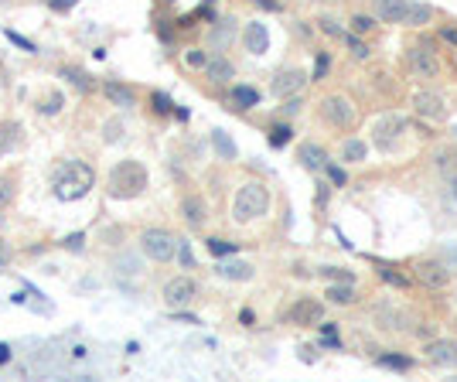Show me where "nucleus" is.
I'll list each match as a JSON object with an SVG mask.
<instances>
[{
	"label": "nucleus",
	"instance_id": "52",
	"mask_svg": "<svg viewBox=\"0 0 457 382\" xmlns=\"http://www.w3.org/2000/svg\"><path fill=\"white\" fill-rule=\"evenodd\" d=\"M454 328H457V314H454Z\"/></svg>",
	"mask_w": 457,
	"mask_h": 382
},
{
	"label": "nucleus",
	"instance_id": "46",
	"mask_svg": "<svg viewBox=\"0 0 457 382\" xmlns=\"http://www.w3.org/2000/svg\"><path fill=\"white\" fill-rule=\"evenodd\" d=\"M116 137H123V123L109 120V123H106V140H116Z\"/></svg>",
	"mask_w": 457,
	"mask_h": 382
},
{
	"label": "nucleus",
	"instance_id": "1",
	"mask_svg": "<svg viewBox=\"0 0 457 382\" xmlns=\"http://www.w3.org/2000/svg\"><path fill=\"white\" fill-rule=\"evenodd\" d=\"M144 188H147V168L140 161H120L106 178L109 198H137Z\"/></svg>",
	"mask_w": 457,
	"mask_h": 382
},
{
	"label": "nucleus",
	"instance_id": "44",
	"mask_svg": "<svg viewBox=\"0 0 457 382\" xmlns=\"http://www.w3.org/2000/svg\"><path fill=\"white\" fill-rule=\"evenodd\" d=\"M48 7L55 11V14H65V11L76 7V0H48Z\"/></svg>",
	"mask_w": 457,
	"mask_h": 382
},
{
	"label": "nucleus",
	"instance_id": "6",
	"mask_svg": "<svg viewBox=\"0 0 457 382\" xmlns=\"http://www.w3.org/2000/svg\"><path fill=\"white\" fill-rule=\"evenodd\" d=\"M407 62H409V72L416 79H437L440 72V62H437V51H433V41H416L413 48L407 51Z\"/></svg>",
	"mask_w": 457,
	"mask_h": 382
},
{
	"label": "nucleus",
	"instance_id": "26",
	"mask_svg": "<svg viewBox=\"0 0 457 382\" xmlns=\"http://www.w3.org/2000/svg\"><path fill=\"white\" fill-rule=\"evenodd\" d=\"M325 297H328L331 304H352V301H355V290H352V283H334V287H328V294H325Z\"/></svg>",
	"mask_w": 457,
	"mask_h": 382
},
{
	"label": "nucleus",
	"instance_id": "19",
	"mask_svg": "<svg viewBox=\"0 0 457 382\" xmlns=\"http://www.w3.org/2000/svg\"><path fill=\"white\" fill-rule=\"evenodd\" d=\"M205 76L212 79V82H228V79L236 76V69L228 65V58L215 55V58H208V65H205Z\"/></svg>",
	"mask_w": 457,
	"mask_h": 382
},
{
	"label": "nucleus",
	"instance_id": "40",
	"mask_svg": "<svg viewBox=\"0 0 457 382\" xmlns=\"http://www.w3.org/2000/svg\"><path fill=\"white\" fill-rule=\"evenodd\" d=\"M232 34H236L232 21H222V27L215 31V45H226V41H232Z\"/></svg>",
	"mask_w": 457,
	"mask_h": 382
},
{
	"label": "nucleus",
	"instance_id": "29",
	"mask_svg": "<svg viewBox=\"0 0 457 382\" xmlns=\"http://www.w3.org/2000/svg\"><path fill=\"white\" fill-rule=\"evenodd\" d=\"M62 79H69L79 93H89V89H93V82L86 79V72H79V69H72V65H69V69H62Z\"/></svg>",
	"mask_w": 457,
	"mask_h": 382
},
{
	"label": "nucleus",
	"instance_id": "48",
	"mask_svg": "<svg viewBox=\"0 0 457 382\" xmlns=\"http://www.w3.org/2000/svg\"><path fill=\"white\" fill-rule=\"evenodd\" d=\"M41 109H45V113H48V116H55V113H58V109H62V96H58V93H55V96H51V100L45 102V106H41Z\"/></svg>",
	"mask_w": 457,
	"mask_h": 382
},
{
	"label": "nucleus",
	"instance_id": "51",
	"mask_svg": "<svg viewBox=\"0 0 457 382\" xmlns=\"http://www.w3.org/2000/svg\"><path fill=\"white\" fill-rule=\"evenodd\" d=\"M7 358H11V348H7V345H0V362H7Z\"/></svg>",
	"mask_w": 457,
	"mask_h": 382
},
{
	"label": "nucleus",
	"instance_id": "9",
	"mask_svg": "<svg viewBox=\"0 0 457 382\" xmlns=\"http://www.w3.org/2000/svg\"><path fill=\"white\" fill-rule=\"evenodd\" d=\"M198 297V283L191 277H175V280L164 283V304L168 307H184Z\"/></svg>",
	"mask_w": 457,
	"mask_h": 382
},
{
	"label": "nucleus",
	"instance_id": "2",
	"mask_svg": "<svg viewBox=\"0 0 457 382\" xmlns=\"http://www.w3.org/2000/svg\"><path fill=\"white\" fill-rule=\"evenodd\" d=\"M270 212V191H266V184H259V181H250V184H243L239 191H236V202H232V219L236 222H253V219H263Z\"/></svg>",
	"mask_w": 457,
	"mask_h": 382
},
{
	"label": "nucleus",
	"instance_id": "21",
	"mask_svg": "<svg viewBox=\"0 0 457 382\" xmlns=\"http://www.w3.org/2000/svg\"><path fill=\"white\" fill-rule=\"evenodd\" d=\"M219 277L226 280H253V266L250 263H219Z\"/></svg>",
	"mask_w": 457,
	"mask_h": 382
},
{
	"label": "nucleus",
	"instance_id": "18",
	"mask_svg": "<svg viewBox=\"0 0 457 382\" xmlns=\"http://www.w3.org/2000/svg\"><path fill=\"white\" fill-rule=\"evenodd\" d=\"M376 318L382 321V328H389V332H409L407 314H403V311H393V307H376Z\"/></svg>",
	"mask_w": 457,
	"mask_h": 382
},
{
	"label": "nucleus",
	"instance_id": "41",
	"mask_svg": "<svg viewBox=\"0 0 457 382\" xmlns=\"http://www.w3.org/2000/svg\"><path fill=\"white\" fill-rule=\"evenodd\" d=\"M151 100H154V109H157V113H171V109H175V102L168 100L164 93H154Z\"/></svg>",
	"mask_w": 457,
	"mask_h": 382
},
{
	"label": "nucleus",
	"instance_id": "50",
	"mask_svg": "<svg viewBox=\"0 0 457 382\" xmlns=\"http://www.w3.org/2000/svg\"><path fill=\"white\" fill-rule=\"evenodd\" d=\"M7 38H11L14 45H21V48H25V51H34V45H31L27 38H21V34H14V31H7Z\"/></svg>",
	"mask_w": 457,
	"mask_h": 382
},
{
	"label": "nucleus",
	"instance_id": "27",
	"mask_svg": "<svg viewBox=\"0 0 457 382\" xmlns=\"http://www.w3.org/2000/svg\"><path fill=\"white\" fill-rule=\"evenodd\" d=\"M212 144H215L219 157H226V161H232V157H236V144L226 137V130H215V133H212Z\"/></svg>",
	"mask_w": 457,
	"mask_h": 382
},
{
	"label": "nucleus",
	"instance_id": "11",
	"mask_svg": "<svg viewBox=\"0 0 457 382\" xmlns=\"http://www.w3.org/2000/svg\"><path fill=\"white\" fill-rule=\"evenodd\" d=\"M427 362L437 369H457V341L454 338H437L427 345Z\"/></svg>",
	"mask_w": 457,
	"mask_h": 382
},
{
	"label": "nucleus",
	"instance_id": "23",
	"mask_svg": "<svg viewBox=\"0 0 457 382\" xmlns=\"http://www.w3.org/2000/svg\"><path fill=\"white\" fill-rule=\"evenodd\" d=\"M256 102H259V93H256L253 86H236L232 89V106L236 109H253Z\"/></svg>",
	"mask_w": 457,
	"mask_h": 382
},
{
	"label": "nucleus",
	"instance_id": "47",
	"mask_svg": "<svg viewBox=\"0 0 457 382\" xmlns=\"http://www.w3.org/2000/svg\"><path fill=\"white\" fill-rule=\"evenodd\" d=\"M444 263H447V266H451V270L457 273V243H454V246H447V250H444Z\"/></svg>",
	"mask_w": 457,
	"mask_h": 382
},
{
	"label": "nucleus",
	"instance_id": "28",
	"mask_svg": "<svg viewBox=\"0 0 457 382\" xmlns=\"http://www.w3.org/2000/svg\"><path fill=\"white\" fill-rule=\"evenodd\" d=\"M365 154H369V147L362 140H345L341 144V157L345 161H365Z\"/></svg>",
	"mask_w": 457,
	"mask_h": 382
},
{
	"label": "nucleus",
	"instance_id": "24",
	"mask_svg": "<svg viewBox=\"0 0 457 382\" xmlns=\"http://www.w3.org/2000/svg\"><path fill=\"white\" fill-rule=\"evenodd\" d=\"M437 168H440V175L447 181L457 178V151H451V147H444V151L437 154Z\"/></svg>",
	"mask_w": 457,
	"mask_h": 382
},
{
	"label": "nucleus",
	"instance_id": "34",
	"mask_svg": "<svg viewBox=\"0 0 457 382\" xmlns=\"http://www.w3.org/2000/svg\"><path fill=\"white\" fill-rule=\"evenodd\" d=\"M184 62H188L191 69H205V65H208V55H205L202 48H188L184 51Z\"/></svg>",
	"mask_w": 457,
	"mask_h": 382
},
{
	"label": "nucleus",
	"instance_id": "7",
	"mask_svg": "<svg viewBox=\"0 0 457 382\" xmlns=\"http://www.w3.org/2000/svg\"><path fill=\"white\" fill-rule=\"evenodd\" d=\"M413 277L427 290H444L451 283V266L447 263H433V259H420V263H413Z\"/></svg>",
	"mask_w": 457,
	"mask_h": 382
},
{
	"label": "nucleus",
	"instance_id": "32",
	"mask_svg": "<svg viewBox=\"0 0 457 382\" xmlns=\"http://www.w3.org/2000/svg\"><path fill=\"white\" fill-rule=\"evenodd\" d=\"M379 273H382V280H386V283H393V287H400V290H407V287H409L407 277H403V273H396L393 266H382Z\"/></svg>",
	"mask_w": 457,
	"mask_h": 382
},
{
	"label": "nucleus",
	"instance_id": "12",
	"mask_svg": "<svg viewBox=\"0 0 457 382\" xmlns=\"http://www.w3.org/2000/svg\"><path fill=\"white\" fill-rule=\"evenodd\" d=\"M304 86H307V76L301 72V69H280L277 76H273V93H277L280 100L297 96Z\"/></svg>",
	"mask_w": 457,
	"mask_h": 382
},
{
	"label": "nucleus",
	"instance_id": "13",
	"mask_svg": "<svg viewBox=\"0 0 457 382\" xmlns=\"http://www.w3.org/2000/svg\"><path fill=\"white\" fill-rule=\"evenodd\" d=\"M243 45H246L250 55H263V51L270 48V31H266V25H259V21L246 25V31H243Z\"/></svg>",
	"mask_w": 457,
	"mask_h": 382
},
{
	"label": "nucleus",
	"instance_id": "16",
	"mask_svg": "<svg viewBox=\"0 0 457 382\" xmlns=\"http://www.w3.org/2000/svg\"><path fill=\"white\" fill-rule=\"evenodd\" d=\"M102 93H106V100L113 102V106H123V109H133V106H137L133 89H130V86H123V82H116V79H109V82L102 86Z\"/></svg>",
	"mask_w": 457,
	"mask_h": 382
},
{
	"label": "nucleus",
	"instance_id": "3",
	"mask_svg": "<svg viewBox=\"0 0 457 382\" xmlns=\"http://www.w3.org/2000/svg\"><path fill=\"white\" fill-rule=\"evenodd\" d=\"M318 109H321V120L334 130H355L358 127V106L348 100V96H341V93L325 96Z\"/></svg>",
	"mask_w": 457,
	"mask_h": 382
},
{
	"label": "nucleus",
	"instance_id": "43",
	"mask_svg": "<svg viewBox=\"0 0 457 382\" xmlns=\"http://www.w3.org/2000/svg\"><path fill=\"white\" fill-rule=\"evenodd\" d=\"M440 41H444V45H451V48H457V27H440Z\"/></svg>",
	"mask_w": 457,
	"mask_h": 382
},
{
	"label": "nucleus",
	"instance_id": "39",
	"mask_svg": "<svg viewBox=\"0 0 457 382\" xmlns=\"http://www.w3.org/2000/svg\"><path fill=\"white\" fill-rule=\"evenodd\" d=\"M321 273H325L328 280H345V283H355V277H352L348 270H334V266H325Z\"/></svg>",
	"mask_w": 457,
	"mask_h": 382
},
{
	"label": "nucleus",
	"instance_id": "25",
	"mask_svg": "<svg viewBox=\"0 0 457 382\" xmlns=\"http://www.w3.org/2000/svg\"><path fill=\"white\" fill-rule=\"evenodd\" d=\"M382 369H393V372H409L413 369V358L409 355H396V352H386V355L376 358Z\"/></svg>",
	"mask_w": 457,
	"mask_h": 382
},
{
	"label": "nucleus",
	"instance_id": "53",
	"mask_svg": "<svg viewBox=\"0 0 457 382\" xmlns=\"http://www.w3.org/2000/svg\"><path fill=\"white\" fill-rule=\"evenodd\" d=\"M0 4H4V0H0Z\"/></svg>",
	"mask_w": 457,
	"mask_h": 382
},
{
	"label": "nucleus",
	"instance_id": "38",
	"mask_svg": "<svg viewBox=\"0 0 457 382\" xmlns=\"http://www.w3.org/2000/svg\"><path fill=\"white\" fill-rule=\"evenodd\" d=\"M11 202H14V181L0 175V208H4V205H11Z\"/></svg>",
	"mask_w": 457,
	"mask_h": 382
},
{
	"label": "nucleus",
	"instance_id": "42",
	"mask_svg": "<svg viewBox=\"0 0 457 382\" xmlns=\"http://www.w3.org/2000/svg\"><path fill=\"white\" fill-rule=\"evenodd\" d=\"M325 171H328L331 184H338V188H345V181H348V175H345V171H341V168H334V164H328V168H325Z\"/></svg>",
	"mask_w": 457,
	"mask_h": 382
},
{
	"label": "nucleus",
	"instance_id": "5",
	"mask_svg": "<svg viewBox=\"0 0 457 382\" xmlns=\"http://www.w3.org/2000/svg\"><path fill=\"white\" fill-rule=\"evenodd\" d=\"M140 250H144V256L154 259V263H168L171 256L178 253V239L168 229H147L140 236Z\"/></svg>",
	"mask_w": 457,
	"mask_h": 382
},
{
	"label": "nucleus",
	"instance_id": "22",
	"mask_svg": "<svg viewBox=\"0 0 457 382\" xmlns=\"http://www.w3.org/2000/svg\"><path fill=\"white\" fill-rule=\"evenodd\" d=\"M430 18H433V7H430V4H409L407 21H403V25H409V27H423V25H430Z\"/></svg>",
	"mask_w": 457,
	"mask_h": 382
},
{
	"label": "nucleus",
	"instance_id": "20",
	"mask_svg": "<svg viewBox=\"0 0 457 382\" xmlns=\"http://www.w3.org/2000/svg\"><path fill=\"white\" fill-rule=\"evenodd\" d=\"M18 144H21V123H0V157H7Z\"/></svg>",
	"mask_w": 457,
	"mask_h": 382
},
{
	"label": "nucleus",
	"instance_id": "49",
	"mask_svg": "<svg viewBox=\"0 0 457 382\" xmlns=\"http://www.w3.org/2000/svg\"><path fill=\"white\" fill-rule=\"evenodd\" d=\"M82 243H86V236H82V232H76V236H69V239H65V246H69L72 253H79V250H82Z\"/></svg>",
	"mask_w": 457,
	"mask_h": 382
},
{
	"label": "nucleus",
	"instance_id": "45",
	"mask_svg": "<svg viewBox=\"0 0 457 382\" xmlns=\"http://www.w3.org/2000/svg\"><path fill=\"white\" fill-rule=\"evenodd\" d=\"M325 72H328V55L321 51V55H318V62H314V79H325Z\"/></svg>",
	"mask_w": 457,
	"mask_h": 382
},
{
	"label": "nucleus",
	"instance_id": "33",
	"mask_svg": "<svg viewBox=\"0 0 457 382\" xmlns=\"http://www.w3.org/2000/svg\"><path fill=\"white\" fill-rule=\"evenodd\" d=\"M178 263L184 266V270H191L195 266V256H191V246H188V239H178Z\"/></svg>",
	"mask_w": 457,
	"mask_h": 382
},
{
	"label": "nucleus",
	"instance_id": "17",
	"mask_svg": "<svg viewBox=\"0 0 457 382\" xmlns=\"http://www.w3.org/2000/svg\"><path fill=\"white\" fill-rule=\"evenodd\" d=\"M297 161L304 164L307 171H321V168H328V154H325V147H318V144H301Z\"/></svg>",
	"mask_w": 457,
	"mask_h": 382
},
{
	"label": "nucleus",
	"instance_id": "35",
	"mask_svg": "<svg viewBox=\"0 0 457 382\" xmlns=\"http://www.w3.org/2000/svg\"><path fill=\"white\" fill-rule=\"evenodd\" d=\"M372 27H376V21H372L369 14H355V18H352V31H355V34H369Z\"/></svg>",
	"mask_w": 457,
	"mask_h": 382
},
{
	"label": "nucleus",
	"instance_id": "30",
	"mask_svg": "<svg viewBox=\"0 0 457 382\" xmlns=\"http://www.w3.org/2000/svg\"><path fill=\"white\" fill-rule=\"evenodd\" d=\"M290 137H294V130L287 127V123H280V127L270 130V144H273V147H287V144H290Z\"/></svg>",
	"mask_w": 457,
	"mask_h": 382
},
{
	"label": "nucleus",
	"instance_id": "15",
	"mask_svg": "<svg viewBox=\"0 0 457 382\" xmlns=\"http://www.w3.org/2000/svg\"><path fill=\"white\" fill-rule=\"evenodd\" d=\"M181 215H184L188 226H205V219H208V205H205L202 195H188V198H181Z\"/></svg>",
	"mask_w": 457,
	"mask_h": 382
},
{
	"label": "nucleus",
	"instance_id": "31",
	"mask_svg": "<svg viewBox=\"0 0 457 382\" xmlns=\"http://www.w3.org/2000/svg\"><path fill=\"white\" fill-rule=\"evenodd\" d=\"M341 41L348 45V51H352V58H358V62H365V58H369V48H365V45L358 41L355 34H348V31H345V38H341Z\"/></svg>",
	"mask_w": 457,
	"mask_h": 382
},
{
	"label": "nucleus",
	"instance_id": "4",
	"mask_svg": "<svg viewBox=\"0 0 457 382\" xmlns=\"http://www.w3.org/2000/svg\"><path fill=\"white\" fill-rule=\"evenodd\" d=\"M403 133H407V120H403L400 113H386L382 120H376V127H372V144H376L379 151L393 154V151H400Z\"/></svg>",
	"mask_w": 457,
	"mask_h": 382
},
{
	"label": "nucleus",
	"instance_id": "8",
	"mask_svg": "<svg viewBox=\"0 0 457 382\" xmlns=\"http://www.w3.org/2000/svg\"><path fill=\"white\" fill-rule=\"evenodd\" d=\"M413 109H416V116L420 120H427V123H444L447 120V102L440 93H416L413 96Z\"/></svg>",
	"mask_w": 457,
	"mask_h": 382
},
{
	"label": "nucleus",
	"instance_id": "37",
	"mask_svg": "<svg viewBox=\"0 0 457 382\" xmlns=\"http://www.w3.org/2000/svg\"><path fill=\"white\" fill-rule=\"evenodd\" d=\"M318 25H321V31H325V34H331V38H345V27L338 25L334 18H321Z\"/></svg>",
	"mask_w": 457,
	"mask_h": 382
},
{
	"label": "nucleus",
	"instance_id": "10",
	"mask_svg": "<svg viewBox=\"0 0 457 382\" xmlns=\"http://www.w3.org/2000/svg\"><path fill=\"white\" fill-rule=\"evenodd\" d=\"M321 318H325V307H321V301H314V297H301V301H294V307L287 311V321H290V325H301V328L321 325Z\"/></svg>",
	"mask_w": 457,
	"mask_h": 382
},
{
	"label": "nucleus",
	"instance_id": "36",
	"mask_svg": "<svg viewBox=\"0 0 457 382\" xmlns=\"http://www.w3.org/2000/svg\"><path fill=\"white\" fill-rule=\"evenodd\" d=\"M208 250L215 256H232L236 253V243H226V239H208Z\"/></svg>",
	"mask_w": 457,
	"mask_h": 382
},
{
	"label": "nucleus",
	"instance_id": "14",
	"mask_svg": "<svg viewBox=\"0 0 457 382\" xmlns=\"http://www.w3.org/2000/svg\"><path fill=\"white\" fill-rule=\"evenodd\" d=\"M407 11H409V0H379V4H376V14H379V21H386V25H403V21H407Z\"/></svg>",
	"mask_w": 457,
	"mask_h": 382
}]
</instances>
